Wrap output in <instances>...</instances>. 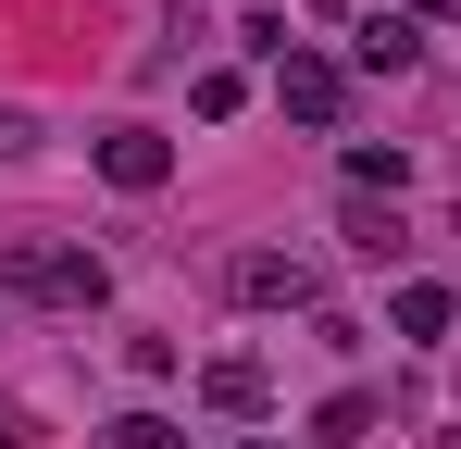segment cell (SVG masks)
<instances>
[{
    "instance_id": "8",
    "label": "cell",
    "mask_w": 461,
    "mask_h": 449,
    "mask_svg": "<svg viewBox=\"0 0 461 449\" xmlns=\"http://www.w3.org/2000/svg\"><path fill=\"white\" fill-rule=\"evenodd\" d=\"M349 63H362V75H411V63H424V38H411V13H362V38H349Z\"/></svg>"
},
{
    "instance_id": "13",
    "label": "cell",
    "mask_w": 461,
    "mask_h": 449,
    "mask_svg": "<svg viewBox=\"0 0 461 449\" xmlns=\"http://www.w3.org/2000/svg\"><path fill=\"white\" fill-rule=\"evenodd\" d=\"M0 150H38V125H25V113H0Z\"/></svg>"
},
{
    "instance_id": "10",
    "label": "cell",
    "mask_w": 461,
    "mask_h": 449,
    "mask_svg": "<svg viewBox=\"0 0 461 449\" xmlns=\"http://www.w3.org/2000/svg\"><path fill=\"white\" fill-rule=\"evenodd\" d=\"M349 188H362V200H399V188H411V150H349Z\"/></svg>"
},
{
    "instance_id": "5",
    "label": "cell",
    "mask_w": 461,
    "mask_h": 449,
    "mask_svg": "<svg viewBox=\"0 0 461 449\" xmlns=\"http://www.w3.org/2000/svg\"><path fill=\"white\" fill-rule=\"evenodd\" d=\"M200 412H225V425H262V412H275V374L249 362V350H225V362H200Z\"/></svg>"
},
{
    "instance_id": "9",
    "label": "cell",
    "mask_w": 461,
    "mask_h": 449,
    "mask_svg": "<svg viewBox=\"0 0 461 449\" xmlns=\"http://www.w3.org/2000/svg\"><path fill=\"white\" fill-rule=\"evenodd\" d=\"M375 425H386V399H375V387H337V399L312 412V437H324V449H362Z\"/></svg>"
},
{
    "instance_id": "6",
    "label": "cell",
    "mask_w": 461,
    "mask_h": 449,
    "mask_svg": "<svg viewBox=\"0 0 461 449\" xmlns=\"http://www.w3.org/2000/svg\"><path fill=\"white\" fill-rule=\"evenodd\" d=\"M337 237H349V262H411V224H399V200H362V188H349V213H337Z\"/></svg>"
},
{
    "instance_id": "11",
    "label": "cell",
    "mask_w": 461,
    "mask_h": 449,
    "mask_svg": "<svg viewBox=\"0 0 461 449\" xmlns=\"http://www.w3.org/2000/svg\"><path fill=\"white\" fill-rule=\"evenodd\" d=\"M100 449H187V425H175V412H113Z\"/></svg>"
},
{
    "instance_id": "14",
    "label": "cell",
    "mask_w": 461,
    "mask_h": 449,
    "mask_svg": "<svg viewBox=\"0 0 461 449\" xmlns=\"http://www.w3.org/2000/svg\"><path fill=\"white\" fill-rule=\"evenodd\" d=\"M237 449H275V437H237Z\"/></svg>"
},
{
    "instance_id": "12",
    "label": "cell",
    "mask_w": 461,
    "mask_h": 449,
    "mask_svg": "<svg viewBox=\"0 0 461 449\" xmlns=\"http://www.w3.org/2000/svg\"><path fill=\"white\" fill-rule=\"evenodd\" d=\"M187 100H200V125H225L237 100H249V75H237V63H212V75H200V87H187Z\"/></svg>"
},
{
    "instance_id": "1",
    "label": "cell",
    "mask_w": 461,
    "mask_h": 449,
    "mask_svg": "<svg viewBox=\"0 0 461 449\" xmlns=\"http://www.w3.org/2000/svg\"><path fill=\"white\" fill-rule=\"evenodd\" d=\"M0 288L50 299V312H100V299H113V262L76 250V237H0Z\"/></svg>"
},
{
    "instance_id": "2",
    "label": "cell",
    "mask_w": 461,
    "mask_h": 449,
    "mask_svg": "<svg viewBox=\"0 0 461 449\" xmlns=\"http://www.w3.org/2000/svg\"><path fill=\"white\" fill-rule=\"evenodd\" d=\"M225 299H237V312H312L324 275H312L300 250H237V262H225Z\"/></svg>"
},
{
    "instance_id": "7",
    "label": "cell",
    "mask_w": 461,
    "mask_h": 449,
    "mask_svg": "<svg viewBox=\"0 0 461 449\" xmlns=\"http://www.w3.org/2000/svg\"><path fill=\"white\" fill-rule=\"evenodd\" d=\"M386 325H399L411 350H437V337L461 325V288H437V275H399V299H386Z\"/></svg>"
},
{
    "instance_id": "4",
    "label": "cell",
    "mask_w": 461,
    "mask_h": 449,
    "mask_svg": "<svg viewBox=\"0 0 461 449\" xmlns=\"http://www.w3.org/2000/svg\"><path fill=\"white\" fill-rule=\"evenodd\" d=\"M100 175H113L125 200H150L162 175H175V138H162V125H113V138H100Z\"/></svg>"
},
{
    "instance_id": "3",
    "label": "cell",
    "mask_w": 461,
    "mask_h": 449,
    "mask_svg": "<svg viewBox=\"0 0 461 449\" xmlns=\"http://www.w3.org/2000/svg\"><path fill=\"white\" fill-rule=\"evenodd\" d=\"M275 113L287 125H337L349 113V63L337 50H275Z\"/></svg>"
}]
</instances>
